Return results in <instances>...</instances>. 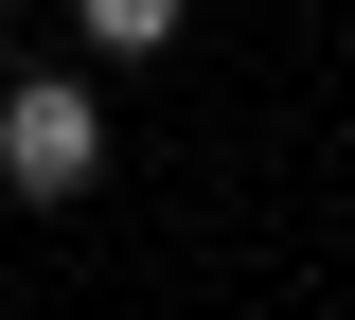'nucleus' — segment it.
<instances>
[{
	"mask_svg": "<svg viewBox=\"0 0 355 320\" xmlns=\"http://www.w3.org/2000/svg\"><path fill=\"white\" fill-rule=\"evenodd\" d=\"M71 18H89V53H160L196 0H71Z\"/></svg>",
	"mask_w": 355,
	"mask_h": 320,
	"instance_id": "nucleus-2",
	"label": "nucleus"
},
{
	"mask_svg": "<svg viewBox=\"0 0 355 320\" xmlns=\"http://www.w3.org/2000/svg\"><path fill=\"white\" fill-rule=\"evenodd\" d=\"M89 160H107V107H89L71 71H18V90H0V178L18 196H89Z\"/></svg>",
	"mask_w": 355,
	"mask_h": 320,
	"instance_id": "nucleus-1",
	"label": "nucleus"
}]
</instances>
